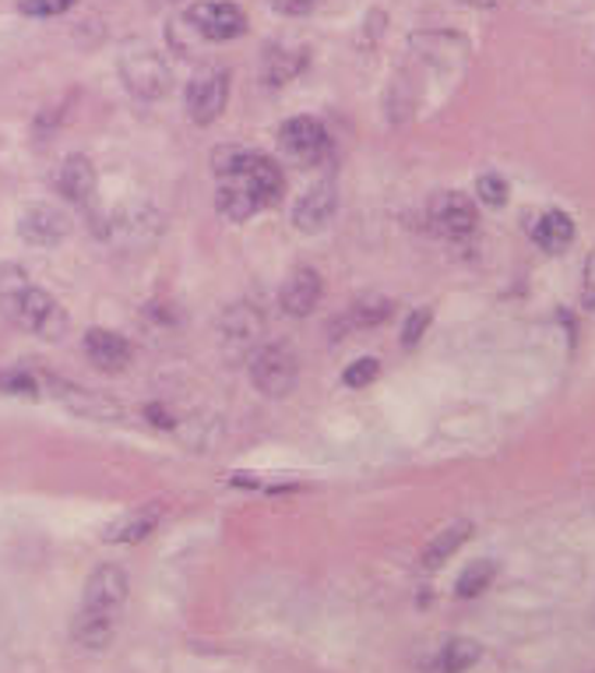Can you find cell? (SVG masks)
I'll list each match as a JSON object with an SVG mask.
<instances>
[{"label": "cell", "instance_id": "cell-1", "mask_svg": "<svg viewBox=\"0 0 595 673\" xmlns=\"http://www.w3.org/2000/svg\"><path fill=\"white\" fill-rule=\"evenodd\" d=\"M121 78L127 93H134L138 99H162L173 85L166 61L152 47H145V42H134V47L121 53Z\"/></svg>", "mask_w": 595, "mask_h": 673}, {"label": "cell", "instance_id": "cell-2", "mask_svg": "<svg viewBox=\"0 0 595 673\" xmlns=\"http://www.w3.org/2000/svg\"><path fill=\"white\" fill-rule=\"evenodd\" d=\"M8 310L22 328L50 339V342L64 339V332H67V314L47 290H36V286L22 290L14 301H8Z\"/></svg>", "mask_w": 595, "mask_h": 673}, {"label": "cell", "instance_id": "cell-3", "mask_svg": "<svg viewBox=\"0 0 595 673\" xmlns=\"http://www.w3.org/2000/svg\"><path fill=\"white\" fill-rule=\"evenodd\" d=\"M230 102V71L226 68H201L187 82V113L190 121L208 127L215 124Z\"/></svg>", "mask_w": 595, "mask_h": 673}, {"label": "cell", "instance_id": "cell-4", "mask_svg": "<svg viewBox=\"0 0 595 673\" xmlns=\"http://www.w3.org/2000/svg\"><path fill=\"white\" fill-rule=\"evenodd\" d=\"M250 381L261 395L268 399H286L296 381H300V367H296V356L286 346H264L255 353L250 360Z\"/></svg>", "mask_w": 595, "mask_h": 673}, {"label": "cell", "instance_id": "cell-5", "mask_svg": "<svg viewBox=\"0 0 595 673\" xmlns=\"http://www.w3.org/2000/svg\"><path fill=\"white\" fill-rule=\"evenodd\" d=\"M184 19L195 25V33L201 39H212V42H230L247 33V14L236 4H230V0H201V4L187 8Z\"/></svg>", "mask_w": 595, "mask_h": 673}, {"label": "cell", "instance_id": "cell-6", "mask_svg": "<svg viewBox=\"0 0 595 673\" xmlns=\"http://www.w3.org/2000/svg\"><path fill=\"white\" fill-rule=\"evenodd\" d=\"M278 148L293 162L314 167V162L329 156V134H324V127L314 121V117H293V121H286L278 131Z\"/></svg>", "mask_w": 595, "mask_h": 673}, {"label": "cell", "instance_id": "cell-7", "mask_svg": "<svg viewBox=\"0 0 595 673\" xmlns=\"http://www.w3.org/2000/svg\"><path fill=\"white\" fill-rule=\"evenodd\" d=\"M127 592H131V578H127L124 567L121 564H99V567H92V575L85 578L82 607L116 613V617H121Z\"/></svg>", "mask_w": 595, "mask_h": 673}, {"label": "cell", "instance_id": "cell-8", "mask_svg": "<svg viewBox=\"0 0 595 673\" xmlns=\"http://www.w3.org/2000/svg\"><path fill=\"white\" fill-rule=\"evenodd\" d=\"M430 222L448 236H469L475 222H480V212H475V201L466 198L462 191H448L437 194L434 205H430Z\"/></svg>", "mask_w": 595, "mask_h": 673}, {"label": "cell", "instance_id": "cell-9", "mask_svg": "<svg viewBox=\"0 0 595 673\" xmlns=\"http://www.w3.org/2000/svg\"><path fill=\"white\" fill-rule=\"evenodd\" d=\"M67 230H71L67 216L61 212V208H53V205L28 208V212L22 216V222H18L22 241L33 244V247H53V244H61L64 236H67Z\"/></svg>", "mask_w": 595, "mask_h": 673}, {"label": "cell", "instance_id": "cell-10", "mask_svg": "<svg viewBox=\"0 0 595 673\" xmlns=\"http://www.w3.org/2000/svg\"><path fill=\"white\" fill-rule=\"evenodd\" d=\"M85 356L92 360L99 370L107 374H121L127 364H131V342L124 335L110 332V328H88L85 332Z\"/></svg>", "mask_w": 595, "mask_h": 673}, {"label": "cell", "instance_id": "cell-11", "mask_svg": "<svg viewBox=\"0 0 595 673\" xmlns=\"http://www.w3.org/2000/svg\"><path fill=\"white\" fill-rule=\"evenodd\" d=\"M162 512H166L162 501H148V504L131 507L127 515L110 522V529L102 533V540H107V543H141V540H148V536L156 533Z\"/></svg>", "mask_w": 595, "mask_h": 673}, {"label": "cell", "instance_id": "cell-12", "mask_svg": "<svg viewBox=\"0 0 595 673\" xmlns=\"http://www.w3.org/2000/svg\"><path fill=\"white\" fill-rule=\"evenodd\" d=\"M335 208H338V191H335V184L310 187L303 198L296 201V208H293L296 230H300V233H318V230H324V227L332 222Z\"/></svg>", "mask_w": 595, "mask_h": 673}, {"label": "cell", "instance_id": "cell-13", "mask_svg": "<svg viewBox=\"0 0 595 673\" xmlns=\"http://www.w3.org/2000/svg\"><path fill=\"white\" fill-rule=\"evenodd\" d=\"M321 293L324 286L314 268H296V272H289V279L282 282L278 304L286 314H293V318H307V314L321 304Z\"/></svg>", "mask_w": 595, "mask_h": 673}, {"label": "cell", "instance_id": "cell-14", "mask_svg": "<svg viewBox=\"0 0 595 673\" xmlns=\"http://www.w3.org/2000/svg\"><path fill=\"white\" fill-rule=\"evenodd\" d=\"M50 384H53V395L61 399L71 413L88 416V420H99V424L121 420V406H116V402H110L107 395L88 392V388H82V384H67V381H50Z\"/></svg>", "mask_w": 595, "mask_h": 673}, {"label": "cell", "instance_id": "cell-15", "mask_svg": "<svg viewBox=\"0 0 595 673\" xmlns=\"http://www.w3.org/2000/svg\"><path fill=\"white\" fill-rule=\"evenodd\" d=\"M215 205H219V212L226 219H233V222H244L261 208V201L255 198V191H250V184L244 181L240 173H222L219 176Z\"/></svg>", "mask_w": 595, "mask_h": 673}, {"label": "cell", "instance_id": "cell-16", "mask_svg": "<svg viewBox=\"0 0 595 673\" xmlns=\"http://www.w3.org/2000/svg\"><path fill=\"white\" fill-rule=\"evenodd\" d=\"M116 635V613H102L92 607H82L71 621V638L82 649H107Z\"/></svg>", "mask_w": 595, "mask_h": 673}, {"label": "cell", "instance_id": "cell-17", "mask_svg": "<svg viewBox=\"0 0 595 673\" xmlns=\"http://www.w3.org/2000/svg\"><path fill=\"white\" fill-rule=\"evenodd\" d=\"M219 332H222V339L230 342V346L247 350L264 335V318H261V310H255L250 304H236V307H230L226 314H222Z\"/></svg>", "mask_w": 595, "mask_h": 673}, {"label": "cell", "instance_id": "cell-18", "mask_svg": "<svg viewBox=\"0 0 595 673\" xmlns=\"http://www.w3.org/2000/svg\"><path fill=\"white\" fill-rule=\"evenodd\" d=\"M162 233V216L152 205H134L124 208L121 216L113 219V236H121L124 244H148Z\"/></svg>", "mask_w": 595, "mask_h": 673}, {"label": "cell", "instance_id": "cell-19", "mask_svg": "<svg viewBox=\"0 0 595 673\" xmlns=\"http://www.w3.org/2000/svg\"><path fill=\"white\" fill-rule=\"evenodd\" d=\"M472 536V522H451V526H444L434 540H430L426 547H423V553H420V564L426 567V572H437L441 564H448L451 558L458 550L466 547V540Z\"/></svg>", "mask_w": 595, "mask_h": 673}, {"label": "cell", "instance_id": "cell-20", "mask_svg": "<svg viewBox=\"0 0 595 673\" xmlns=\"http://www.w3.org/2000/svg\"><path fill=\"white\" fill-rule=\"evenodd\" d=\"M57 187H61L64 198L85 205L96 194V170L88 156H67L61 173H57Z\"/></svg>", "mask_w": 595, "mask_h": 673}, {"label": "cell", "instance_id": "cell-21", "mask_svg": "<svg viewBox=\"0 0 595 673\" xmlns=\"http://www.w3.org/2000/svg\"><path fill=\"white\" fill-rule=\"evenodd\" d=\"M532 236L546 254H563L574 244V219L568 212H560V208H549V212L535 222Z\"/></svg>", "mask_w": 595, "mask_h": 673}, {"label": "cell", "instance_id": "cell-22", "mask_svg": "<svg viewBox=\"0 0 595 673\" xmlns=\"http://www.w3.org/2000/svg\"><path fill=\"white\" fill-rule=\"evenodd\" d=\"M307 64V57L300 50H289V47H264V61H261V78L278 88V85H286L289 78H296V74L303 71Z\"/></svg>", "mask_w": 595, "mask_h": 673}, {"label": "cell", "instance_id": "cell-23", "mask_svg": "<svg viewBox=\"0 0 595 673\" xmlns=\"http://www.w3.org/2000/svg\"><path fill=\"white\" fill-rule=\"evenodd\" d=\"M480 656H483L480 641L451 638V641H444L441 646L437 660H434V673H466V670H472L475 663H480Z\"/></svg>", "mask_w": 595, "mask_h": 673}, {"label": "cell", "instance_id": "cell-24", "mask_svg": "<svg viewBox=\"0 0 595 673\" xmlns=\"http://www.w3.org/2000/svg\"><path fill=\"white\" fill-rule=\"evenodd\" d=\"M395 304L388 296H360V301H352V307L346 310V325L349 328H377L392 318Z\"/></svg>", "mask_w": 595, "mask_h": 673}, {"label": "cell", "instance_id": "cell-25", "mask_svg": "<svg viewBox=\"0 0 595 673\" xmlns=\"http://www.w3.org/2000/svg\"><path fill=\"white\" fill-rule=\"evenodd\" d=\"M497 575V564L494 561H475L469 564L462 575H458V586L455 592L462 596V600H475V596H483L489 589V582Z\"/></svg>", "mask_w": 595, "mask_h": 673}, {"label": "cell", "instance_id": "cell-26", "mask_svg": "<svg viewBox=\"0 0 595 673\" xmlns=\"http://www.w3.org/2000/svg\"><path fill=\"white\" fill-rule=\"evenodd\" d=\"M475 194H480V201L489 205V208H500L508 201V181L497 173H483L480 181H475Z\"/></svg>", "mask_w": 595, "mask_h": 673}, {"label": "cell", "instance_id": "cell-27", "mask_svg": "<svg viewBox=\"0 0 595 673\" xmlns=\"http://www.w3.org/2000/svg\"><path fill=\"white\" fill-rule=\"evenodd\" d=\"M74 8V0H18V11L25 19H53Z\"/></svg>", "mask_w": 595, "mask_h": 673}, {"label": "cell", "instance_id": "cell-28", "mask_svg": "<svg viewBox=\"0 0 595 673\" xmlns=\"http://www.w3.org/2000/svg\"><path fill=\"white\" fill-rule=\"evenodd\" d=\"M381 374V364L374 360V356H363V360H356L346 374H342V381H346L349 388H367L374 384Z\"/></svg>", "mask_w": 595, "mask_h": 673}, {"label": "cell", "instance_id": "cell-29", "mask_svg": "<svg viewBox=\"0 0 595 673\" xmlns=\"http://www.w3.org/2000/svg\"><path fill=\"white\" fill-rule=\"evenodd\" d=\"M0 392H8V395H36L39 381L28 370H8V374H0Z\"/></svg>", "mask_w": 595, "mask_h": 673}, {"label": "cell", "instance_id": "cell-30", "mask_svg": "<svg viewBox=\"0 0 595 673\" xmlns=\"http://www.w3.org/2000/svg\"><path fill=\"white\" fill-rule=\"evenodd\" d=\"M430 321H434V314H430V307H416V310L409 314L406 328H401V342H406V350H412L416 342H420V339L426 335Z\"/></svg>", "mask_w": 595, "mask_h": 673}, {"label": "cell", "instance_id": "cell-31", "mask_svg": "<svg viewBox=\"0 0 595 673\" xmlns=\"http://www.w3.org/2000/svg\"><path fill=\"white\" fill-rule=\"evenodd\" d=\"M22 290H28V279H25V272L22 268H4V272H0V296H4V304L8 301H14V296H18Z\"/></svg>", "mask_w": 595, "mask_h": 673}, {"label": "cell", "instance_id": "cell-32", "mask_svg": "<svg viewBox=\"0 0 595 673\" xmlns=\"http://www.w3.org/2000/svg\"><path fill=\"white\" fill-rule=\"evenodd\" d=\"M582 307L585 310H595V247L585 261V279H582Z\"/></svg>", "mask_w": 595, "mask_h": 673}, {"label": "cell", "instance_id": "cell-33", "mask_svg": "<svg viewBox=\"0 0 595 673\" xmlns=\"http://www.w3.org/2000/svg\"><path fill=\"white\" fill-rule=\"evenodd\" d=\"M272 8L286 19H300V14H310L318 8V0H272Z\"/></svg>", "mask_w": 595, "mask_h": 673}, {"label": "cell", "instance_id": "cell-34", "mask_svg": "<svg viewBox=\"0 0 595 673\" xmlns=\"http://www.w3.org/2000/svg\"><path fill=\"white\" fill-rule=\"evenodd\" d=\"M145 416H148V420H152L156 427H162V430H173V427H176V420L166 413V406H148Z\"/></svg>", "mask_w": 595, "mask_h": 673}, {"label": "cell", "instance_id": "cell-35", "mask_svg": "<svg viewBox=\"0 0 595 673\" xmlns=\"http://www.w3.org/2000/svg\"><path fill=\"white\" fill-rule=\"evenodd\" d=\"M466 4H472V8H497L500 0H466Z\"/></svg>", "mask_w": 595, "mask_h": 673}, {"label": "cell", "instance_id": "cell-36", "mask_svg": "<svg viewBox=\"0 0 595 673\" xmlns=\"http://www.w3.org/2000/svg\"><path fill=\"white\" fill-rule=\"evenodd\" d=\"M162 4H176V0H162Z\"/></svg>", "mask_w": 595, "mask_h": 673}]
</instances>
